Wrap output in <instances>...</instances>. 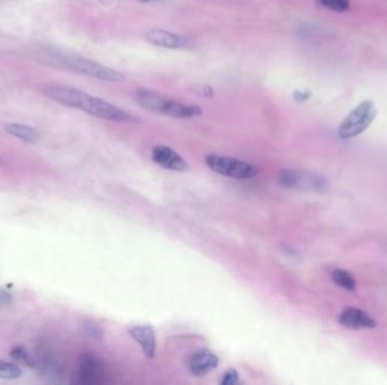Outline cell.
<instances>
[{
	"label": "cell",
	"mask_w": 387,
	"mask_h": 385,
	"mask_svg": "<svg viewBox=\"0 0 387 385\" xmlns=\"http://www.w3.org/2000/svg\"><path fill=\"white\" fill-rule=\"evenodd\" d=\"M134 99L141 108L174 119H192L203 114V111L198 105L187 104L147 88L136 91Z\"/></svg>",
	"instance_id": "6da1fadb"
},
{
	"label": "cell",
	"mask_w": 387,
	"mask_h": 385,
	"mask_svg": "<svg viewBox=\"0 0 387 385\" xmlns=\"http://www.w3.org/2000/svg\"><path fill=\"white\" fill-rule=\"evenodd\" d=\"M83 330H84L85 333H86L89 337L94 338V339H100L103 332L100 330L99 327L96 326V323L86 322L83 327Z\"/></svg>",
	"instance_id": "e0dca14e"
},
{
	"label": "cell",
	"mask_w": 387,
	"mask_h": 385,
	"mask_svg": "<svg viewBox=\"0 0 387 385\" xmlns=\"http://www.w3.org/2000/svg\"><path fill=\"white\" fill-rule=\"evenodd\" d=\"M377 111L372 101H365L349 113L339 128V136L343 139L357 137L363 134L375 119Z\"/></svg>",
	"instance_id": "5b68a950"
},
{
	"label": "cell",
	"mask_w": 387,
	"mask_h": 385,
	"mask_svg": "<svg viewBox=\"0 0 387 385\" xmlns=\"http://www.w3.org/2000/svg\"><path fill=\"white\" fill-rule=\"evenodd\" d=\"M332 279L337 286L347 290H354L357 287V281L350 272H345L342 269H335L332 272Z\"/></svg>",
	"instance_id": "4fadbf2b"
},
{
	"label": "cell",
	"mask_w": 387,
	"mask_h": 385,
	"mask_svg": "<svg viewBox=\"0 0 387 385\" xmlns=\"http://www.w3.org/2000/svg\"><path fill=\"white\" fill-rule=\"evenodd\" d=\"M129 335L141 346L147 359H152L155 355L156 338L152 327L149 324H138L129 329Z\"/></svg>",
	"instance_id": "30bf717a"
},
{
	"label": "cell",
	"mask_w": 387,
	"mask_h": 385,
	"mask_svg": "<svg viewBox=\"0 0 387 385\" xmlns=\"http://www.w3.org/2000/svg\"><path fill=\"white\" fill-rule=\"evenodd\" d=\"M78 110L84 111L86 113L100 118V119L109 120L114 123H132L135 118L127 113L126 111L118 108L116 105L105 100L99 99L96 96L90 95L83 91L81 99L78 101Z\"/></svg>",
	"instance_id": "3957f363"
},
{
	"label": "cell",
	"mask_w": 387,
	"mask_h": 385,
	"mask_svg": "<svg viewBox=\"0 0 387 385\" xmlns=\"http://www.w3.org/2000/svg\"><path fill=\"white\" fill-rule=\"evenodd\" d=\"M205 163L216 174L236 180L252 179L258 173L255 165L228 156L207 155Z\"/></svg>",
	"instance_id": "277c9868"
},
{
	"label": "cell",
	"mask_w": 387,
	"mask_h": 385,
	"mask_svg": "<svg viewBox=\"0 0 387 385\" xmlns=\"http://www.w3.org/2000/svg\"><path fill=\"white\" fill-rule=\"evenodd\" d=\"M239 382V374L236 370H228L223 374V377L220 381V384L222 385H234Z\"/></svg>",
	"instance_id": "2e32d148"
},
{
	"label": "cell",
	"mask_w": 387,
	"mask_h": 385,
	"mask_svg": "<svg viewBox=\"0 0 387 385\" xmlns=\"http://www.w3.org/2000/svg\"><path fill=\"white\" fill-rule=\"evenodd\" d=\"M152 159L154 163L165 170L185 172L190 168V165L181 154H178L170 147L163 146V145L154 147L152 150Z\"/></svg>",
	"instance_id": "52a82bcc"
},
{
	"label": "cell",
	"mask_w": 387,
	"mask_h": 385,
	"mask_svg": "<svg viewBox=\"0 0 387 385\" xmlns=\"http://www.w3.org/2000/svg\"><path fill=\"white\" fill-rule=\"evenodd\" d=\"M317 3L332 12L343 13L350 8V0H317Z\"/></svg>",
	"instance_id": "9a60e30c"
},
{
	"label": "cell",
	"mask_w": 387,
	"mask_h": 385,
	"mask_svg": "<svg viewBox=\"0 0 387 385\" xmlns=\"http://www.w3.org/2000/svg\"><path fill=\"white\" fill-rule=\"evenodd\" d=\"M145 40L151 45L165 49H185L190 45V41L186 36L174 33L170 31L153 29L145 33Z\"/></svg>",
	"instance_id": "ba28073f"
},
{
	"label": "cell",
	"mask_w": 387,
	"mask_h": 385,
	"mask_svg": "<svg viewBox=\"0 0 387 385\" xmlns=\"http://www.w3.org/2000/svg\"><path fill=\"white\" fill-rule=\"evenodd\" d=\"M10 301V296L6 292L0 290V303H8Z\"/></svg>",
	"instance_id": "ffe728a7"
},
{
	"label": "cell",
	"mask_w": 387,
	"mask_h": 385,
	"mask_svg": "<svg viewBox=\"0 0 387 385\" xmlns=\"http://www.w3.org/2000/svg\"><path fill=\"white\" fill-rule=\"evenodd\" d=\"M219 364L218 356L210 350H199L195 352L190 359V370L192 374L202 377L215 370Z\"/></svg>",
	"instance_id": "8fae6325"
},
{
	"label": "cell",
	"mask_w": 387,
	"mask_h": 385,
	"mask_svg": "<svg viewBox=\"0 0 387 385\" xmlns=\"http://www.w3.org/2000/svg\"><path fill=\"white\" fill-rule=\"evenodd\" d=\"M10 355H12L13 359H16V361H26L27 355L25 350L21 347H16L14 349L12 350L10 352Z\"/></svg>",
	"instance_id": "ac0fdd59"
},
{
	"label": "cell",
	"mask_w": 387,
	"mask_h": 385,
	"mask_svg": "<svg viewBox=\"0 0 387 385\" xmlns=\"http://www.w3.org/2000/svg\"><path fill=\"white\" fill-rule=\"evenodd\" d=\"M22 375L21 368L9 361H0V379H15Z\"/></svg>",
	"instance_id": "5bb4252c"
},
{
	"label": "cell",
	"mask_w": 387,
	"mask_h": 385,
	"mask_svg": "<svg viewBox=\"0 0 387 385\" xmlns=\"http://www.w3.org/2000/svg\"><path fill=\"white\" fill-rule=\"evenodd\" d=\"M339 322L344 328L350 330H363L372 329L376 327V321L365 311L359 308H347L343 311L339 317Z\"/></svg>",
	"instance_id": "9c48e42d"
},
{
	"label": "cell",
	"mask_w": 387,
	"mask_h": 385,
	"mask_svg": "<svg viewBox=\"0 0 387 385\" xmlns=\"http://www.w3.org/2000/svg\"><path fill=\"white\" fill-rule=\"evenodd\" d=\"M294 97H296V100H298V101H306V100L310 97V94H307V93L303 92H297L296 93Z\"/></svg>",
	"instance_id": "d6986e66"
},
{
	"label": "cell",
	"mask_w": 387,
	"mask_h": 385,
	"mask_svg": "<svg viewBox=\"0 0 387 385\" xmlns=\"http://www.w3.org/2000/svg\"><path fill=\"white\" fill-rule=\"evenodd\" d=\"M138 3H153L155 0H137Z\"/></svg>",
	"instance_id": "44dd1931"
},
{
	"label": "cell",
	"mask_w": 387,
	"mask_h": 385,
	"mask_svg": "<svg viewBox=\"0 0 387 385\" xmlns=\"http://www.w3.org/2000/svg\"><path fill=\"white\" fill-rule=\"evenodd\" d=\"M57 57L61 66L82 75L90 76L100 81H110V83H123L126 81V77L123 72L105 66L103 63H96L94 60L87 59L76 54H61Z\"/></svg>",
	"instance_id": "7a4b0ae2"
},
{
	"label": "cell",
	"mask_w": 387,
	"mask_h": 385,
	"mask_svg": "<svg viewBox=\"0 0 387 385\" xmlns=\"http://www.w3.org/2000/svg\"><path fill=\"white\" fill-rule=\"evenodd\" d=\"M105 372L103 361L93 354L86 352L79 357L76 372V383L96 385L105 382Z\"/></svg>",
	"instance_id": "8992f818"
},
{
	"label": "cell",
	"mask_w": 387,
	"mask_h": 385,
	"mask_svg": "<svg viewBox=\"0 0 387 385\" xmlns=\"http://www.w3.org/2000/svg\"><path fill=\"white\" fill-rule=\"evenodd\" d=\"M7 134L13 137L18 138L25 143H36L41 137L39 130L22 123H8L5 126Z\"/></svg>",
	"instance_id": "7c38bea8"
}]
</instances>
